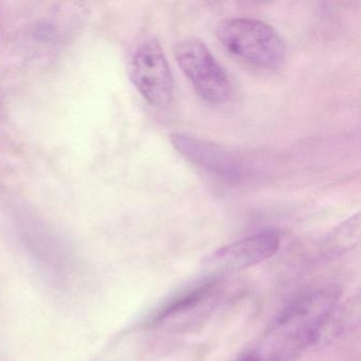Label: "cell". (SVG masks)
<instances>
[{
    "label": "cell",
    "instance_id": "5b68a950",
    "mask_svg": "<svg viewBox=\"0 0 361 361\" xmlns=\"http://www.w3.org/2000/svg\"><path fill=\"white\" fill-rule=\"evenodd\" d=\"M280 245V235L276 231L264 230L221 247L209 257V265L219 272L253 267L274 257Z\"/></svg>",
    "mask_w": 361,
    "mask_h": 361
},
{
    "label": "cell",
    "instance_id": "6da1fadb",
    "mask_svg": "<svg viewBox=\"0 0 361 361\" xmlns=\"http://www.w3.org/2000/svg\"><path fill=\"white\" fill-rule=\"evenodd\" d=\"M340 295L337 285H329L297 298L274 319L249 354L255 361H295L320 339Z\"/></svg>",
    "mask_w": 361,
    "mask_h": 361
},
{
    "label": "cell",
    "instance_id": "3957f363",
    "mask_svg": "<svg viewBox=\"0 0 361 361\" xmlns=\"http://www.w3.org/2000/svg\"><path fill=\"white\" fill-rule=\"evenodd\" d=\"M174 56L200 98L212 104H223L229 100V78L202 41L188 39L180 42L175 47Z\"/></svg>",
    "mask_w": 361,
    "mask_h": 361
},
{
    "label": "cell",
    "instance_id": "277c9868",
    "mask_svg": "<svg viewBox=\"0 0 361 361\" xmlns=\"http://www.w3.org/2000/svg\"><path fill=\"white\" fill-rule=\"evenodd\" d=\"M130 79L147 103L164 107L173 96V78L170 65L159 42H143L130 61Z\"/></svg>",
    "mask_w": 361,
    "mask_h": 361
},
{
    "label": "cell",
    "instance_id": "ba28073f",
    "mask_svg": "<svg viewBox=\"0 0 361 361\" xmlns=\"http://www.w3.org/2000/svg\"><path fill=\"white\" fill-rule=\"evenodd\" d=\"M359 240V214L357 213L352 219H348L345 224L342 225L339 229L336 231L331 243H333V249H345L353 248L355 244Z\"/></svg>",
    "mask_w": 361,
    "mask_h": 361
},
{
    "label": "cell",
    "instance_id": "52a82bcc",
    "mask_svg": "<svg viewBox=\"0 0 361 361\" xmlns=\"http://www.w3.org/2000/svg\"><path fill=\"white\" fill-rule=\"evenodd\" d=\"M219 293V282L216 279L194 285L160 308L152 323L174 329H183L198 314L202 316L212 307Z\"/></svg>",
    "mask_w": 361,
    "mask_h": 361
},
{
    "label": "cell",
    "instance_id": "8992f818",
    "mask_svg": "<svg viewBox=\"0 0 361 361\" xmlns=\"http://www.w3.org/2000/svg\"><path fill=\"white\" fill-rule=\"evenodd\" d=\"M170 141L181 156L207 172L230 183L242 179V162L225 147L180 133L171 135Z\"/></svg>",
    "mask_w": 361,
    "mask_h": 361
},
{
    "label": "cell",
    "instance_id": "7a4b0ae2",
    "mask_svg": "<svg viewBox=\"0 0 361 361\" xmlns=\"http://www.w3.org/2000/svg\"><path fill=\"white\" fill-rule=\"evenodd\" d=\"M216 37L229 54L253 66L272 69L284 62V41L276 30L261 20H223L217 25Z\"/></svg>",
    "mask_w": 361,
    "mask_h": 361
}]
</instances>
